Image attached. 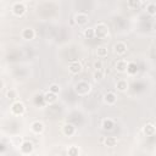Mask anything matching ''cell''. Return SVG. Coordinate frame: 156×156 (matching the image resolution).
Listing matches in <instances>:
<instances>
[{
  "instance_id": "cell-1",
  "label": "cell",
  "mask_w": 156,
  "mask_h": 156,
  "mask_svg": "<svg viewBox=\"0 0 156 156\" xmlns=\"http://www.w3.org/2000/svg\"><path fill=\"white\" fill-rule=\"evenodd\" d=\"M94 35H95L96 38H100V39L107 37V35H108V28H107V26H106L105 23H99V24H96V27L94 28Z\"/></svg>"
},
{
  "instance_id": "cell-2",
  "label": "cell",
  "mask_w": 156,
  "mask_h": 156,
  "mask_svg": "<svg viewBox=\"0 0 156 156\" xmlns=\"http://www.w3.org/2000/svg\"><path fill=\"white\" fill-rule=\"evenodd\" d=\"M76 91L80 95H85L90 91V84L87 82H79L76 84Z\"/></svg>"
},
{
  "instance_id": "cell-3",
  "label": "cell",
  "mask_w": 156,
  "mask_h": 156,
  "mask_svg": "<svg viewBox=\"0 0 156 156\" xmlns=\"http://www.w3.org/2000/svg\"><path fill=\"white\" fill-rule=\"evenodd\" d=\"M12 11L16 16H22L26 12V6L23 2H15L12 6Z\"/></svg>"
},
{
  "instance_id": "cell-4",
  "label": "cell",
  "mask_w": 156,
  "mask_h": 156,
  "mask_svg": "<svg viewBox=\"0 0 156 156\" xmlns=\"http://www.w3.org/2000/svg\"><path fill=\"white\" fill-rule=\"evenodd\" d=\"M11 111H12L15 115L20 116V115H22V113L24 112V105H23L21 101H16V102L12 104V106H11Z\"/></svg>"
},
{
  "instance_id": "cell-5",
  "label": "cell",
  "mask_w": 156,
  "mask_h": 156,
  "mask_svg": "<svg viewBox=\"0 0 156 156\" xmlns=\"http://www.w3.org/2000/svg\"><path fill=\"white\" fill-rule=\"evenodd\" d=\"M74 22L79 26L82 24H85L88 22V15L87 13H83V12H78L76 16H74Z\"/></svg>"
},
{
  "instance_id": "cell-6",
  "label": "cell",
  "mask_w": 156,
  "mask_h": 156,
  "mask_svg": "<svg viewBox=\"0 0 156 156\" xmlns=\"http://www.w3.org/2000/svg\"><path fill=\"white\" fill-rule=\"evenodd\" d=\"M68 71H69L72 74H78V73L82 71V65H80L78 61H73V62L69 63Z\"/></svg>"
},
{
  "instance_id": "cell-7",
  "label": "cell",
  "mask_w": 156,
  "mask_h": 156,
  "mask_svg": "<svg viewBox=\"0 0 156 156\" xmlns=\"http://www.w3.org/2000/svg\"><path fill=\"white\" fill-rule=\"evenodd\" d=\"M115 51H116V54H118V55L126 54V52H127V44L123 43V41L116 43V44H115Z\"/></svg>"
},
{
  "instance_id": "cell-8",
  "label": "cell",
  "mask_w": 156,
  "mask_h": 156,
  "mask_svg": "<svg viewBox=\"0 0 156 156\" xmlns=\"http://www.w3.org/2000/svg\"><path fill=\"white\" fill-rule=\"evenodd\" d=\"M21 151L23 154H30L33 151V144L30 141H28V140L23 141L22 145H21Z\"/></svg>"
},
{
  "instance_id": "cell-9",
  "label": "cell",
  "mask_w": 156,
  "mask_h": 156,
  "mask_svg": "<svg viewBox=\"0 0 156 156\" xmlns=\"http://www.w3.org/2000/svg\"><path fill=\"white\" fill-rule=\"evenodd\" d=\"M104 99H105V102H106V104H108V105H112V104H115V102H116V100H117V96H116V94H115V93H112V91H108V93H106V94H105Z\"/></svg>"
},
{
  "instance_id": "cell-10",
  "label": "cell",
  "mask_w": 156,
  "mask_h": 156,
  "mask_svg": "<svg viewBox=\"0 0 156 156\" xmlns=\"http://www.w3.org/2000/svg\"><path fill=\"white\" fill-rule=\"evenodd\" d=\"M34 35H35V33H34V30L32 28H24L23 32H22V37L26 40H32L34 38Z\"/></svg>"
},
{
  "instance_id": "cell-11",
  "label": "cell",
  "mask_w": 156,
  "mask_h": 156,
  "mask_svg": "<svg viewBox=\"0 0 156 156\" xmlns=\"http://www.w3.org/2000/svg\"><path fill=\"white\" fill-rule=\"evenodd\" d=\"M115 68H116V71H117V72L123 73V72H126V69H127V62H126L124 60H119V61H117V62H116Z\"/></svg>"
},
{
  "instance_id": "cell-12",
  "label": "cell",
  "mask_w": 156,
  "mask_h": 156,
  "mask_svg": "<svg viewBox=\"0 0 156 156\" xmlns=\"http://www.w3.org/2000/svg\"><path fill=\"white\" fill-rule=\"evenodd\" d=\"M32 130H33L35 134H39V133H41V132L44 130V124H43L41 122H39V121L33 122V123H32Z\"/></svg>"
},
{
  "instance_id": "cell-13",
  "label": "cell",
  "mask_w": 156,
  "mask_h": 156,
  "mask_svg": "<svg viewBox=\"0 0 156 156\" xmlns=\"http://www.w3.org/2000/svg\"><path fill=\"white\" fill-rule=\"evenodd\" d=\"M143 130H144V133H145L146 135H149V136L154 135V134H155V126H154V123H146V124L144 126Z\"/></svg>"
},
{
  "instance_id": "cell-14",
  "label": "cell",
  "mask_w": 156,
  "mask_h": 156,
  "mask_svg": "<svg viewBox=\"0 0 156 156\" xmlns=\"http://www.w3.org/2000/svg\"><path fill=\"white\" fill-rule=\"evenodd\" d=\"M63 134L65 135H67V136H71V135H73L74 134V126L73 124H69V123H67V124H65L63 126Z\"/></svg>"
},
{
  "instance_id": "cell-15",
  "label": "cell",
  "mask_w": 156,
  "mask_h": 156,
  "mask_svg": "<svg viewBox=\"0 0 156 156\" xmlns=\"http://www.w3.org/2000/svg\"><path fill=\"white\" fill-rule=\"evenodd\" d=\"M104 144H105V146H107V147H113V146H116V144H117V139H116L115 136H106V138L104 139Z\"/></svg>"
},
{
  "instance_id": "cell-16",
  "label": "cell",
  "mask_w": 156,
  "mask_h": 156,
  "mask_svg": "<svg viewBox=\"0 0 156 156\" xmlns=\"http://www.w3.org/2000/svg\"><path fill=\"white\" fill-rule=\"evenodd\" d=\"M101 126H102V128H104L105 130H111V129L113 128L115 123H113L112 119H110V118H105V119H102Z\"/></svg>"
},
{
  "instance_id": "cell-17",
  "label": "cell",
  "mask_w": 156,
  "mask_h": 156,
  "mask_svg": "<svg viewBox=\"0 0 156 156\" xmlns=\"http://www.w3.org/2000/svg\"><path fill=\"white\" fill-rule=\"evenodd\" d=\"M129 74H135L138 72V65L135 62H129L127 63V69H126Z\"/></svg>"
},
{
  "instance_id": "cell-18",
  "label": "cell",
  "mask_w": 156,
  "mask_h": 156,
  "mask_svg": "<svg viewBox=\"0 0 156 156\" xmlns=\"http://www.w3.org/2000/svg\"><path fill=\"white\" fill-rule=\"evenodd\" d=\"M127 88H128V83H127L124 79H121V80H118V82L116 83V89H117L118 91H126Z\"/></svg>"
},
{
  "instance_id": "cell-19",
  "label": "cell",
  "mask_w": 156,
  "mask_h": 156,
  "mask_svg": "<svg viewBox=\"0 0 156 156\" xmlns=\"http://www.w3.org/2000/svg\"><path fill=\"white\" fill-rule=\"evenodd\" d=\"M56 99H57V98H56V94H52V93H50V91H48V93L44 95V101L48 102V104L55 102Z\"/></svg>"
},
{
  "instance_id": "cell-20",
  "label": "cell",
  "mask_w": 156,
  "mask_h": 156,
  "mask_svg": "<svg viewBox=\"0 0 156 156\" xmlns=\"http://www.w3.org/2000/svg\"><path fill=\"white\" fill-rule=\"evenodd\" d=\"M107 54H108V50H107L106 46H99L98 50H96V55L99 57H106Z\"/></svg>"
},
{
  "instance_id": "cell-21",
  "label": "cell",
  "mask_w": 156,
  "mask_h": 156,
  "mask_svg": "<svg viewBox=\"0 0 156 156\" xmlns=\"http://www.w3.org/2000/svg\"><path fill=\"white\" fill-rule=\"evenodd\" d=\"M146 11H147V13H149V15L154 16V15L156 13V5H155L154 2L147 4V6H146Z\"/></svg>"
},
{
  "instance_id": "cell-22",
  "label": "cell",
  "mask_w": 156,
  "mask_h": 156,
  "mask_svg": "<svg viewBox=\"0 0 156 156\" xmlns=\"http://www.w3.org/2000/svg\"><path fill=\"white\" fill-rule=\"evenodd\" d=\"M84 37H85L87 39L94 38V37H95V35H94V28H87V29H84Z\"/></svg>"
},
{
  "instance_id": "cell-23",
  "label": "cell",
  "mask_w": 156,
  "mask_h": 156,
  "mask_svg": "<svg viewBox=\"0 0 156 156\" xmlns=\"http://www.w3.org/2000/svg\"><path fill=\"white\" fill-rule=\"evenodd\" d=\"M93 77H94V79H101L102 77H104V71L102 69H95L94 71V73H93Z\"/></svg>"
},
{
  "instance_id": "cell-24",
  "label": "cell",
  "mask_w": 156,
  "mask_h": 156,
  "mask_svg": "<svg viewBox=\"0 0 156 156\" xmlns=\"http://www.w3.org/2000/svg\"><path fill=\"white\" fill-rule=\"evenodd\" d=\"M45 101H44V95H40V94H38V95H35V98H34V104L35 105H43Z\"/></svg>"
},
{
  "instance_id": "cell-25",
  "label": "cell",
  "mask_w": 156,
  "mask_h": 156,
  "mask_svg": "<svg viewBox=\"0 0 156 156\" xmlns=\"http://www.w3.org/2000/svg\"><path fill=\"white\" fill-rule=\"evenodd\" d=\"M78 154H79V150L77 146H71L68 149V156H78Z\"/></svg>"
},
{
  "instance_id": "cell-26",
  "label": "cell",
  "mask_w": 156,
  "mask_h": 156,
  "mask_svg": "<svg viewBox=\"0 0 156 156\" xmlns=\"http://www.w3.org/2000/svg\"><path fill=\"white\" fill-rule=\"evenodd\" d=\"M49 91L52 93V94H57V93L60 91V87H58L57 84H51V85L49 87Z\"/></svg>"
},
{
  "instance_id": "cell-27",
  "label": "cell",
  "mask_w": 156,
  "mask_h": 156,
  "mask_svg": "<svg viewBox=\"0 0 156 156\" xmlns=\"http://www.w3.org/2000/svg\"><path fill=\"white\" fill-rule=\"evenodd\" d=\"M6 96H7L9 99H15V98H16V91H15L13 89H9V90L6 91Z\"/></svg>"
},
{
  "instance_id": "cell-28",
  "label": "cell",
  "mask_w": 156,
  "mask_h": 156,
  "mask_svg": "<svg viewBox=\"0 0 156 156\" xmlns=\"http://www.w3.org/2000/svg\"><path fill=\"white\" fill-rule=\"evenodd\" d=\"M94 68L95 69H102V62L101 61H95L94 62Z\"/></svg>"
},
{
  "instance_id": "cell-29",
  "label": "cell",
  "mask_w": 156,
  "mask_h": 156,
  "mask_svg": "<svg viewBox=\"0 0 156 156\" xmlns=\"http://www.w3.org/2000/svg\"><path fill=\"white\" fill-rule=\"evenodd\" d=\"M128 5H129V6H133V7H138V6L140 5V2H139V1H129Z\"/></svg>"
},
{
  "instance_id": "cell-30",
  "label": "cell",
  "mask_w": 156,
  "mask_h": 156,
  "mask_svg": "<svg viewBox=\"0 0 156 156\" xmlns=\"http://www.w3.org/2000/svg\"><path fill=\"white\" fill-rule=\"evenodd\" d=\"M5 150V145L4 144H0V151H4Z\"/></svg>"
},
{
  "instance_id": "cell-31",
  "label": "cell",
  "mask_w": 156,
  "mask_h": 156,
  "mask_svg": "<svg viewBox=\"0 0 156 156\" xmlns=\"http://www.w3.org/2000/svg\"><path fill=\"white\" fill-rule=\"evenodd\" d=\"M2 88H4V82H2V80H0V90H1Z\"/></svg>"
},
{
  "instance_id": "cell-32",
  "label": "cell",
  "mask_w": 156,
  "mask_h": 156,
  "mask_svg": "<svg viewBox=\"0 0 156 156\" xmlns=\"http://www.w3.org/2000/svg\"><path fill=\"white\" fill-rule=\"evenodd\" d=\"M20 156H22V155H20Z\"/></svg>"
}]
</instances>
